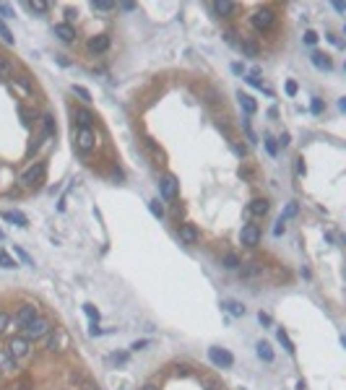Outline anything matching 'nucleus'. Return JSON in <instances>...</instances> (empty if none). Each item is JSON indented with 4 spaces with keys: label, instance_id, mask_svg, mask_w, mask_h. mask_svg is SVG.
I'll list each match as a JSON object with an SVG mask.
<instances>
[{
    "label": "nucleus",
    "instance_id": "1",
    "mask_svg": "<svg viewBox=\"0 0 346 390\" xmlns=\"http://www.w3.org/2000/svg\"><path fill=\"white\" fill-rule=\"evenodd\" d=\"M44 175H47V164L44 161H36L34 167H29L21 175V187H26V190H31V187H36L44 180Z\"/></svg>",
    "mask_w": 346,
    "mask_h": 390
},
{
    "label": "nucleus",
    "instance_id": "2",
    "mask_svg": "<svg viewBox=\"0 0 346 390\" xmlns=\"http://www.w3.org/2000/svg\"><path fill=\"white\" fill-rule=\"evenodd\" d=\"M21 330H24V338H26V341H34V338H42L44 333H50V330H52V323L47 320V317L39 315V317H36V320H31L29 325H24Z\"/></svg>",
    "mask_w": 346,
    "mask_h": 390
},
{
    "label": "nucleus",
    "instance_id": "3",
    "mask_svg": "<svg viewBox=\"0 0 346 390\" xmlns=\"http://www.w3.org/2000/svg\"><path fill=\"white\" fill-rule=\"evenodd\" d=\"M273 21H276V13H273L271 8H258V11L250 16V24H252L255 31H268L273 26Z\"/></svg>",
    "mask_w": 346,
    "mask_h": 390
},
{
    "label": "nucleus",
    "instance_id": "4",
    "mask_svg": "<svg viewBox=\"0 0 346 390\" xmlns=\"http://www.w3.org/2000/svg\"><path fill=\"white\" fill-rule=\"evenodd\" d=\"M5 351H8V354H11V357L18 361V359H26V357H29V354H31V346H29V341H26L24 335H16V338L8 341Z\"/></svg>",
    "mask_w": 346,
    "mask_h": 390
},
{
    "label": "nucleus",
    "instance_id": "5",
    "mask_svg": "<svg viewBox=\"0 0 346 390\" xmlns=\"http://www.w3.org/2000/svg\"><path fill=\"white\" fill-rule=\"evenodd\" d=\"M73 143H76V149L81 153H91V151H94V143H96L94 141V130H91V128H78L76 130V141H73Z\"/></svg>",
    "mask_w": 346,
    "mask_h": 390
},
{
    "label": "nucleus",
    "instance_id": "6",
    "mask_svg": "<svg viewBox=\"0 0 346 390\" xmlns=\"http://www.w3.org/2000/svg\"><path fill=\"white\" fill-rule=\"evenodd\" d=\"M159 190H161V198H167V201H175L177 193H180V182L175 175H164L159 180Z\"/></svg>",
    "mask_w": 346,
    "mask_h": 390
},
{
    "label": "nucleus",
    "instance_id": "7",
    "mask_svg": "<svg viewBox=\"0 0 346 390\" xmlns=\"http://www.w3.org/2000/svg\"><path fill=\"white\" fill-rule=\"evenodd\" d=\"M36 317H39V312H36L34 304H21L16 310V315H13V323L18 325V328H24V325H29L31 320H36Z\"/></svg>",
    "mask_w": 346,
    "mask_h": 390
},
{
    "label": "nucleus",
    "instance_id": "8",
    "mask_svg": "<svg viewBox=\"0 0 346 390\" xmlns=\"http://www.w3.org/2000/svg\"><path fill=\"white\" fill-rule=\"evenodd\" d=\"M208 359H211L216 367H232L234 364V357L226 349H221V346H211V349H208Z\"/></svg>",
    "mask_w": 346,
    "mask_h": 390
},
{
    "label": "nucleus",
    "instance_id": "9",
    "mask_svg": "<svg viewBox=\"0 0 346 390\" xmlns=\"http://www.w3.org/2000/svg\"><path fill=\"white\" fill-rule=\"evenodd\" d=\"M70 383L76 385V390H99V385L89 375H84L81 369H73L70 372Z\"/></svg>",
    "mask_w": 346,
    "mask_h": 390
},
{
    "label": "nucleus",
    "instance_id": "10",
    "mask_svg": "<svg viewBox=\"0 0 346 390\" xmlns=\"http://www.w3.org/2000/svg\"><path fill=\"white\" fill-rule=\"evenodd\" d=\"M240 240H242V244H248V247H255V244L260 242V229L255 224H245L242 232H240Z\"/></svg>",
    "mask_w": 346,
    "mask_h": 390
},
{
    "label": "nucleus",
    "instance_id": "11",
    "mask_svg": "<svg viewBox=\"0 0 346 390\" xmlns=\"http://www.w3.org/2000/svg\"><path fill=\"white\" fill-rule=\"evenodd\" d=\"M16 369H18V367H16V359H13L5 349H0V375L8 377V375H13Z\"/></svg>",
    "mask_w": 346,
    "mask_h": 390
},
{
    "label": "nucleus",
    "instance_id": "12",
    "mask_svg": "<svg viewBox=\"0 0 346 390\" xmlns=\"http://www.w3.org/2000/svg\"><path fill=\"white\" fill-rule=\"evenodd\" d=\"M89 52H94V55H99V52H107L109 50V37L107 34H96V37H91L89 39Z\"/></svg>",
    "mask_w": 346,
    "mask_h": 390
},
{
    "label": "nucleus",
    "instance_id": "13",
    "mask_svg": "<svg viewBox=\"0 0 346 390\" xmlns=\"http://www.w3.org/2000/svg\"><path fill=\"white\" fill-rule=\"evenodd\" d=\"M177 234H180V240L185 242V244H195L198 242V229H195L193 224H180Z\"/></svg>",
    "mask_w": 346,
    "mask_h": 390
},
{
    "label": "nucleus",
    "instance_id": "14",
    "mask_svg": "<svg viewBox=\"0 0 346 390\" xmlns=\"http://www.w3.org/2000/svg\"><path fill=\"white\" fill-rule=\"evenodd\" d=\"M55 37L60 42H73L76 39V29L70 24H55Z\"/></svg>",
    "mask_w": 346,
    "mask_h": 390
},
{
    "label": "nucleus",
    "instance_id": "15",
    "mask_svg": "<svg viewBox=\"0 0 346 390\" xmlns=\"http://www.w3.org/2000/svg\"><path fill=\"white\" fill-rule=\"evenodd\" d=\"M211 8L219 16H224V19H232V16L237 13V3H229V0H219V3H214Z\"/></svg>",
    "mask_w": 346,
    "mask_h": 390
},
{
    "label": "nucleus",
    "instance_id": "16",
    "mask_svg": "<svg viewBox=\"0 0 346 390\" xmlns=\"http://www.w3.org/2000/svg\"><path fill=\"white\" fill-rule=\"evenodd\" d=\"M73 115H76L78 128H91V122H94V115H91V112L86 110V107H78V110L73 112Z\"/></svg>",
    "mask_w": 346,
    "mask_h": 390
},
{
    "label": "nucleus",
    "instance_id": "17",
    "mask_svg": "<svg viewBox=\"0 0 346 390\" xmlns=\"http://www.w3.org/2000/svg\"><path fill=\"white\" fill-rule=\"evenodd\" d=\"M310 60H313V65H315V68H320V70H331V68H333L331 58L323 55V52H313V55H310Z\"/></svg>",
    "mask_w": 346,
    "mask_h": 390
},
{
    "label": "nucleus",
    "instance_id": "18",
    "mask_svg": "<svg viewBox=\"0 0 346 390\" xmlns=\"http://www.w3.org/2000/svg\"><path fill=\"white\" fill-rule=\"evenodd\" d=\"M237 99H240V107L245 110V115H255V110H258V104H255V99L250 94H237Z\"/></svg>",
    "mask_w": 346,
    "mask_h": 390
},
{
    "label": "nucleus",
    "instance_id": "19",
    "mask_svg": "<svg viewBox=\"0 0 346 390\" xmlns=\"http://www.w3.org/2000/svg\"><path fill=\"white\" fill-rule=\"evenodd\" d=\"M250 213L252 216H266L268 213V201L266 198H255V201H250Z\"/></svg>",
    "mask_w": 346,
    "mask_h": 390
},
{
    "label": "nucleus",
    "instance_id": "20",
    "mask_svg": "<svg viewBox=\"0 0 346 390\" xmlns=\"http://www.w3.org/2000/svg\"><path fill=\"white\" fill-rule=\"evenodd\" d=\"M11 76H13V60L5 58V55H0V78L8 81Z\"/></svg>",
    "mask_w": 346,
    "mask_h": 390
},
{
    "label": "nucleus",
    "instance_id": "21",
    "mask_svg": "<svg viewBox=\"0 0 346 390\" xmlns=\"http://www.w3.org/2000/svg\"><path fill=\"white\" fill-rule=\"evenodd\" d=\"M3 219H5V221H13L16 226H29V219H26L21 211H5Z\"/></svg>",
    "mask_w": 346,
    "mask_h": 390
},
{
    "label": "nucleus",
    "instance_id": "22",
    "mask_svg": "<svg viewBox=\"0 0 346 390\" xmlns=\"http://www.w3.org/2000/svg\"><path fill=\"white\" fill-rule=\"evenodd\" d=\"M255 349H258V357L263 361H273V351H271V346H268L266 341H258V346H255Z\"/></svg>",
    "mask_w": 346,
    "mask_h": 390
},
{
    "label": "nucleus",
    "instance_id": "23",
    "mask_svg": "<svg viewBox=\"0 0 346 390\" xmlns=\"http://www.w3.org/2000/svg\"><path fill=\"white\" fill-rule=\"evenodd\" d=\"M221 266H224V268H229V270H234V268H240L242 263H240V258H237L234 252H226V255L221 258Z\"/></svg>",
    "mask_w": 346,
    "mask_h": 390
},
{
    "label": "nucleus",
    "instance_id": "24",
    "mask_svg": "<svg viewBox=\"0 0 346 390\" xmlns=\"http://www.w3.org/2000/svg\"><path fill=\"white\" fill-rule=\"evenodd\" d=\"M42 338H44V341H42V346L47 349V351H52V349H55V343H58V333L50 330V333H44Z\"/></svg>",
    "mask_w": 346,
    "mask_h": 390
},
{
    "label": "nucleus",
    "instance_id": "25",
    "mask_svg": "<svg viewBox=\"0 0 346 390\" xmlns=\"http://www.w3.org/2000/svg\"><path fill=\"white\" fill-rule=\"evenodd\" d=\"M91 8H94V11H115V3L112 0H94V3H91Z\"/></svg>",
    "mask_w": 346,
    "mask_h": 390
},
{
    "label": "nucleus",
    "instance_id": "26",
    "mask_svg": "<svg viewBox=\"0 0 346 390\" xmlns=\"http://www.w3.org/2000/svg\"><path fill=\"white\" fill-rule=\"evenodd\" d=\"M276 335H279V341H281V346H284V349H286L289 354H294V351H297V349H294V343H291V341H289V335H286L284 330H281V328L276 330Z\"/></svg>",
    "mask_w": 346,
    "mask_h": 390
},
{
    "label": "nucleus",
    "instance_id": "27",
    "mask_svg": "<svg viewBox=\"0 0 346 390\" xmlns=\"http://www.w3.org/2000/svg\"><path fill=\"white\" fill-rule=\"evenodd\" d=\"M42 125H44V135H55V130H58V128H55V117L52 115H44L42 117Z\"/></svg>",
    "mask_w": 346,
    "mask_h": 390
},
{
    "label": "nucleus",
    "instance_id": "28",
    "mask_svg": "<svg viewBox=\"0 0 346 390\" xmlns=\"http://www.w3.org/2000/svg\"><path fill=\"white\" fill-rule=\"evenodd\" d=\"M224 307L229 310L234 317H240V315H245V307L240 304V302H234V299H229V302H224Z\"/></svg>",
    "mask_w": 346,
    "mask_h": 390
},
{
    "label": "nucleus",
    "instance_id": "29",
    "mask_svg": "<svg viewBox=\"0 0 346 390\" xmlns=\"http://www.w3.org/2000/svg\"><path fill=\"white\" fill-rule=\"evenodd\" d=\"M240 50H242L248 58H255V55H258V47H255L252 42H248V39H242V42H240Z\"/></svg>",
    "mask_w": 346,
    "mask_h": 390
},
{
    "label": "nucleus",
    "instance_id": "30",
    "mask_svg": "<svg viewBox=\"0 0 346 390\" xmlns=\"http://www.w3.org/2000/svg\"><path fill=\"white\" fill-rule=\"evenodd\" d=\"M26 8H29V11H34V13H47V11H50V5H47V3H39V0L26 3Z\"/></svg>",
    "mask_w": 346,
    "mask_h": 390
},
{
    "label": "nucleus",
    "instance_id": "31",
    "mask_svg": "<svg viewBox=\"0 0 346 390\" xmlns=\"http://www.w3.org/2000/svg\"><path fill=\"white\" fill-rule=\"evenodd\" d=\"M0 268H16V260L5 250H0Z\"/></svg>",
    "mask_w": 346,
    "mask_h": 390
},
{
    "label": "nucleus",
    "instance_id": "32",
    "mask_svg": "<svg viewBox=\"0 0 346 390\" xmlns=\"http://www.w3.org/2000/svg\"><path fill=\"white\" fill-rule=\"evenodd\" d=\"M143 146L149 149V151H151V153H154V156H157V159H161V149L157 146V141H154V138H146V141H143Z\"/></svg>",
    "mask_w": 346,
    "mask_h": 390
},
{
    "label": "nucleus",
    "instance_id": "33",
    "mask_svg": "<svg viewBox=\"0 0 346 390\" xmlns=\"http://www.w3.org/2000/svg\"><path fill=\"white\" fill-rule=\"evenodd\" d=\"M245 81H248L250 86H255V89H263V84H260V70H258V68H255L252 73H250L248 78H245Z\"/></svg>",
    "mask_w": 346,
    "mask_h": 390
},
{
    "label": "nucleus",
    "instance_id": "34",
    "mask_svg": "<svg viewBox=\"0 0 346 390\" xmlns=\"http://www.w3.org/2000/svg\"><path fill=\"white\" fill-rule=\"evenodd\" d=\"M73 94H76V96L81 99V102H86V104L91 102V94L86 91V89H84V86H73Z\"/></svg>",
    "mask_w": 346,
    "mask_h": 390
},
{
    "label": "nucleus",
    "instance_id": "35",
    "mask_svg": "<svg viewBox=\"0 0 346 390\" xmlns=\"http://www.w3.org/2000/svg\"><path fill=\"white\" fill-rule=\"evenodd\" d=\"M0 39H3L5 44H13V34L8 31V26H5L3 21H0Z\"/></svg>",
    "mask_w": 346,
    "mask_h": 390
},
{
    "label": "nucleus",
    "instance_id": "36",
    "mask_svg": "<svg viewBox=\"0 0 346 390\" xmlns=\"http://www.w3.org/2000/svg\"><path fill=\"white\" fill-rule=\"evenodd\" d=\"M149 211L157 216V219H161V216H164V208L159 206V201H149Z\"/></svg>",
    "mask_w": 346,
    "mask_h": 390
},
{
    "label": "nucleus",
    "instance_id": "37",
    "mask_svg": "<svg viewBox=\"0 0 346 390\" xmlns=\"http://www.w3.org/2000/svg\"><path fill=\"white\" fill-rule=\"evenodd\" d=\"M297 211H299V206H297L294 201H291V203L286 206V211L281 213V219H291V216H297Z\"/></svg>",
    "mask_w": 346,
    "mask_h": 390
},
{
    "label": "nucleus",
    "instance_id": "38",
    "mask_svg": "<svg viewBox=\"0 0 346 390\" xmlns=\"http://www.w3.org/2000/svg\"><path fill=\"white\" fill-rule=\"evenodd\" d=\"M84 312L91 317V323H96V320H99V310H96L94 304H84Z\"/></svg>",
    "mask_w": 346,
    "mask_h": 390
},
{
    "label": "nucleus",
    "instance_id": "39",
    "mask_svg": "<svg viewBox=\"0 0 346 390\" xmlns=\"http://www.w3.org/2000/svg\"><path fill=\"white\" fill-rule=\"evenodd\" d=\"M200 383H203V385H206L208 390H221V385H219L214 377H200Z\"/></svg>",
    "mask_w": 346,
    "mask_h": 390
},
{
    "label": "nucleus",
    "instance_id": "40",
    "mask_svg": "<svg viewBox=\"0 0 346 390\" xmlns=\"http://www.w3.org/2000/svg\"><path fill=\"white\" fill-rule=\"evenodd\" d=\"M8 325H11V317H8L5 312H0V333H5Z\"/></svg>",
    "mask_w": 346,
    "mask_h": 390
},
{
    "label": "nucleus",
    "instance_id": "41",
    "mask_svg": "<svg viewBox=\"0 0 346 390\" xmlns=\"http://www.w3.org/2000/svg\"><path fill=\"white\" fill-rule=\"evenodd\" d=\"M302 39H305V44H315V42H317V34H315L313 29H307Z\"/></svg>",
    "mask_w": 346,
    "mask_h": 390
},
{
    "label": "nucleus",
    "instance_id": "42",
    "mask_svg": "<svg viewBox=\"0 0 346 390\" xmlns=\"http://www.w3.org/2000/svg\"><path fill=\"white\" fill-rule=\"evenodd\" d=\"M11 390H31V385L26 383V380H16V383L11 385Z\"/></svg>",
    "mask_w": 346,
    "mask_h": 390
},
{
    "label": "nucleus",
    "instance_id": "43",
    "mask_svg": "<svg viewBox=\"0 0 346 390\" xmlns=\"http://www.w3.org/2000/svg\"><path fill=\"white\" fill-rule=\"evenodd\" d=\"M266 149H268L271 156H276V141H273L271 135H266Z\"/></svg>",
    "mask_w": 346,
    "mask_h": 390
},
{
    "label": "nucleus",
    "instance_id": "44",
    "mask_svg": "<svg viewBox=\"0 0 346 390\" xmlns=\"http://www.w3.org/2000/svg\"><path fill=\"white\" fill-rule=\"evenodd\" d=\"M325 110V104H323V99H313V112L315 115H320Z\"/></svg>",
    "mask_w": 346,
    "mask_h": 390
},
{
    "label": "nucleus",
    "instance_id": "45",
    "mask_svg": "<svg viewBox=\"0 0 346 390\" xmlns=\"http://www.w3.org/2000/svg\"><path fill=\"white\" fill-rule=\"evenodd\" d=\"M13 250H16V252H18V258H21V260H24V263H26V266H34V260H31V258H29V255H26V252H24V250H21V247H13Z\"/></svg>",
    "mask_w": 346,
    "mask_h": 390
},
{
    "label": "nucleus",
    "instance_id": "46",
    "mask_svg": "<svg viewBox=\"0 0 346 390\" xmlns=\"http://www.w3.org/2000/svg\"><path fill=\"white\" fill-rule=\"evenodd\" d=\"M0 16H3V19H11V16H13V11H11V5L0 3Z\"/></svg>",
    "mask_w": 346,
    "mask_h": 390
},
{
    "label": "nucleus",
    "instance_id": "47",
    "mask_svg": "<svg viewBox=\"0 0 346 390\" xmlns=\"http://www.w3.org/2000/svg\"><path fill=\"white\" fill-rule=\"evenodd\" d=\"M232 149H234V153H237V156H245V153H248V149H245L242 143H232Z\"/></svg>",
    "mask_w": 346,
    "mask_h": 390
},
{
    "label": "nucleus",
    "instance_id": "48",
    "mask_svg": "<svg viewBox=\"0 0 346 390\" xmlns=\"http://www.w3.org/2000/svg\"><path fill=\"white\" fill-rule=\"evenodd\" d=\"M284 224H286V219H279V221H276V226H273V234H276V237H279L281 232H284Z\"/></svg>",
    "mask_w": 346,
    "mask_h": 390
},
{
    "label": "nucleus",
    "instance_id": "49",
    "mask_svg": "<svg viewBox=\"0 0 346 390\" xmlns=\"http://www.w3.org/2000/svg\"><path fill=\"white\" fill-rule=\"evenodd\" d=\"M149 343H151V341H135V343H133L130 349H133V351H143L146 346H149Z\"/></svg>",
    "mask_w": 346,
    "mask_h": 390
},
{
    "label": "nucleus",
    "instance_id": "50",
    "mask_svg": "<svg viewBox=\"0 0 346 390\" xmlns=\"http://www.w3.org/2000/svg\"><path fill=\"white\" fill-rule=\"evenodd\" d=\"M234 37H237V34H234L232 29H229V31H224V39L229 42V44H237V39H234Z\"/></svg>",
    "mask_w": 346,
    "mask_h": 390
},
{
    "label": "nucleus",
    "instance_id": "51",
    "mask_svg": "<svg viewBox=\"0 0 346 390\" xmlns=\"http://www.w3.org/2000/svg\"><path fill=\"white\" fill-rule=\"evenodd\" d=\"M294 169H297V175L302 177V175H305V161H302V159H297V164H294Z\"/></svg>",
    "mask_w": 346,
    "mask_h": 390
},
{
    "label": "nucleus",
    "instance_id": "52",
    "mask_svg": "<svg viewBox=\"0 0 346 390\" xmlns=\"http://www.w3.org/2000/svg\"><path fill=\"white\" fill-rule=\"evenodd\" d=\"M286 94H289V96L297 94V84H294V81H289V84H286Z\"/></svg>",
    "mask_w": 346,
    "mask_h": 390
},
{
    "label": "nucleus",
    "instance_id": "53",
    "mask_svg": "<svg viewBox=\"0 0 346 390\" xmlns=\"http://www.w3.org/2000/svg\"><path fill=\"white\" fill-rule=\"evenodd\" d=\"M245 133H248V138L255 143V133H252V128H250V122H248V120H245Z\"/></svg>",
    "mask_w": 346,
    "mask_h": 390
},
{
    "label": "nucleus",
    "instance_id": "54",
    "mask_svg": "<svg viewBox=\"0 0 346 390\" xmlns=\"http://www.w3.org/2000/svg\"><path fill=\"white\" fill-rule=\"evenodd\" d=\"M104 330L102 328H96V323H91V328H89V335H102Z\"/></svg>",
    "mask_w": 346,
    "mask_h": 390
},
{
    "label": "nucleus",
    "instance_id": "55",
    "mask_svg": "<svg viewBox=\"0 0 346 390\" xmlns=\"http://www.w3.org/2000/svg\"><path fill=\"white\" fill-rule=\"evenodd\" d=\"M258 320H260L263 325H268V323H271V317H268L266 312H260V315H258Z\"/></svg>",
    "mask_w": 346,
    "mask_h": 390
},
{
    "label": "nucleus",
    "instance_id": "56",
    "mask_svg": "<svg viewBox=\"0 0 346 390\" xmlns=\"http://www.w3.org/2000/svg\"><path fill=\"white\" fill-rule=\"evenodd\" d=\"M120 8H123V11H127V13L135 11V5H133V3H120Z\"/></svg>",
    "mask_w": 346,
    "mask_h": 390
},
{
    "label": "nucleus",
    "instance_id": "57",
    "mask_svg": "<svg viewBox=\"0 0 346 390\" xmlns=\"http://www.w3.org/2000/svg\"><path fill=\"white\" fill-rule=\"evenodd\" d=\"M279 143H281V146H289V135H286V133H281V138H279Z\"/></svg>",
    "mask_w": 346,
    "mask_h": 390
},
{
    "label": "nucleus",
    "instance_id": "58",
    "mask_svg": "<svg viewBox=\"0 0 346 390\" xmlns=\"http://www.w3.org/2000/svg\"><path fill=\"white\" fill-rule=\"evenodd\" d=\"M333 8H336V11H339V13H344V11H346V5L341 3V0H339V3H333Z\"/></svg>",
    "mask_w": 346,
    "mask_h": 390
},
{
    "label": "nucleus",
    "instance_id": "59",
    "mask_svg": "<svg viewBox=\"0 0 346 390\" xmlns=\"http://www.w3.org/2000/svg\"><path fill=\"white\" fill-rule=\"evenodd\" d=\"M232 70H234V73H237V76H240V73H242V70H245V68L240 65V62H234V65H232Z\"/></svg>",
    "mask_w": 346,
    "mask_h": 390
},
{
    "label": "nucleus",
    "instance_id": "60",
    "mask_svg": "<svg viewBox=\"0 0 346 390\" xmlns=\"http://www.w3.org/2000/svg\"><path fill=\"white\" fill-rule=\"evenodd\" d=\"M141 390H159V388H157V385H154V383H146V385H143Z\"/></svg>",
    "mask_w": 346,
    "mask_h": 390
},
{
    "label": "nucleus",
    "instance_id": "61",
    "mask_svg": "<svg viewBox=\"0 0 346 390\" xmlns=\"http://www.w3.org/2000/svg\"><path fill=\"white\" fill-rule=\"evenodd\" d=\"M0 240H3V232H0Z\"/></svg>",
    "mask_w": 346,
    "mask_h": 390
}]
</instances>
